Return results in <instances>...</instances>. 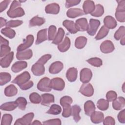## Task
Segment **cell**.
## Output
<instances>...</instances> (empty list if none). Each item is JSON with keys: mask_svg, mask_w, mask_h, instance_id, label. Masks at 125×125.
I'll list each match as a JSON object with an SVG mask.
<instances>
[{"mask_svg": "<svg viewBox=\"0 0 125 125\" xmlns=\"http://www.w3.org/2000/svg\"><path fill=\"white\" fill-rule=\"evenodd\" d=\"M23 23V21L21 20H11L7 22L6 26L7 27L13 28L16 27Z\"/></svg>", "mask_w": 125, "mask_h": 125, "instance_id": "cell-49", "label": "cell"}, {"mask_svg": "<svg viewBox=\"0 0 125 125\" xmlns=\"http://www.w3.org/2000/svg\"><path fill=\"white\" fill-rule=\"evenodd\" d=\"M14 58V52H11L0 59V66L2 68H7L10 65Z\"/></svg>", "mask_w": 125, "mask_h": 125, "instance_id": "cell-15", "label": "cell"}, {"mask_svg": "<svg viewBox=\"0 0 125 125\" xmlns=\"http://www.w3.org/2000/svg\"><path fill=\"white\" fill-rule=\"evenodd\" d=\"M125 28L124 26H121L114 34V38L116 40H119L125 37Z\"/></svg>", "mask_w": 125, "mask_h": 125, "instance_id": "cell-45", "label": "cell"}, {"mask_svg": "<svg viewBox=\"0 0 125 125\" xmlns=\"http://www.w3.org/2000/svg\"><path fill=\"white\" fill-rule=\"evenodd\" d=\"M125 105V100L123 97L117 98L112 103V107L116 110L122 109Z\"/></svg>", "mask_w": 125, "mask_h": 125, "instance_id": "cell-26", "label": "cell"}, {"mask_svg": "<svg viewBox=\"0 0 125 125\" xmlns=\"http://www.w3.org/2000/svg\"><path fill=\"white\" fill-rule=\"evenodd\" d=\"M104 115L100 111H94L90 116L91 122L94 124H99L103 121Z\"/></svg>", "mask_w": 125, "mask_h": 125, "instance_id": "cell-27", "label": "cell"}, {"mask_svg": "<svg viewBox=\"0 0 125 125\" xmlns=\"http://www.w3.org/2000/svg\"><path fill=\"white\" fill-rule=\"evenodd\" d=\"M27 66V63L25 61H18L14 63L12 67L11 70L14 73H18Z\"/></svg>", "mask_w": 125, "mask_h": 125, "instance_id": "cell-21", "label": "cell"}, {"mask_svg": "<svg viewBox=\"0 0 125 125\" xmlns=\"http://www.w3.org/2000/svg\"><path fill=\"white\" fill-rule=\"evenodd\" d=\"M71 42L68 37H65L63 41L58 45V49L61 52L67 51L70 48Z\"/></svg>", "mask_w": 125, "mask_h": 125, "instance_id": "cell-29", "label": "cell"}, {"mask_svg": "<svg viewBox=\"0 0 125 125\" xmlns=\"http://www.w3.org/2000/svg\"><path fill=\"white\" fill-rule=\"evenodd\" d=\"M103 124L104 125H114L115 124V119L111 116H107L103 120Z\"/></svg>", "mask_w": 125, "mask_h": 125, "instance_id": "cell-54", "label": "cell"}, {"mask_svg": "<svg viewBox=\"0 0 125 125\" xmlns=\"http://www.w3.org/2000/svg\"><path fill=\"white\" fill-rule=\"evenodd\" d=\"M33 84H34V83L32 81H29L27 83H24L23 84L21 85L19 87L22 90H26L31 88L33 86Z\"/></svg>", "mask_w": 125, "mask_h": 125, "instance_id": "cell-56", "label": "cell"}, {"mask_svg": "<svg viewBox=\"0 0 125 125\" xmlns=\"http://www.w3.org/2000/svg\"><path fill=\"white\" fill-rule=\"evenodd\" d=\"M95 105L92 101L88 100L84 104V110L85 114L87 116H90L92 113L95 111Z\"/></svg>", "mask_w": 125, "mask_h": 125, "instance_id": "cell-28", "label": "cell"}, {"mask_svg": "<svg viewBox=\"0 0 125 125\" xmlns=\"http://www.w3.org/2000/svg\"><path fill=\"white\" fill-rule=\"evenodd\" d=\"M81 108L77 104H75L71 107V115L73 117V120L76 122H78L81 120L80 112Z\"/></svg>", "mask_w": 125, "mask_h": 125, "instance_id": "cell-31", "label": "cell"}, {"mask_svg": "<svg viewBox=\"0 0 125 125\" xmlns=\"http://www.w3.org/2000/svg\"><path fill=\"white\" fill-rule=\"evenodd\" d=\"M118 120L122 124L125 123V110L122 109L118 115Z\"/></svg>", "mask_w": 125, "mask_h": 125, "instance_id": "cell-57", "label": "cell"}, {"mask_svg": "<svg viewBox=\"0 0 125 125\" xmlns=\"http://www.w3.org/2000/svg\"><path fill=\"white\" fill-rule=\"evenodd\" d=\"M104 26L111 29L115 28L117 25L116 20L111 16H107L104 18Z\"/></svg>", "mask_w": 125, "mask_h": 125, "instance_id": "cell-19", "label": "cell"}, {"mask_svg": "<svg viewBox=\"0 0 125 125\" xmlns=\"http://www.w3.org/2000/svg\"><path fill=\"white\" fill-rule=\"evenodd\" d=\"M60 6L56 3H52L47 5L45 8V11L47 14H57L60 11Z\"/></svg>", "mask_w": 125, "mask_h": 125, "instance_id": "cell-24", "label": "cell"}, {"mask_svg": "<svg viewBox=\"0 0 125 125\" xmlns=\"http://www.w3.org/2000/svg\"><path fill=\"white\" fill-rule=\"evenodd\" d=\"M45 20L43 18L35 16L32 18L29 21V25L30 27H33L35 26H41L44 23Z\"/></svg>", "mask_w": 125, "mask_h": 125, "instance_id": "cell-33", "label": "cell"}, {"mask_svg": "<svg viewBox=\"0 0 125 125\" xmlns=\"http://www.w3.org/2000/svg\"><path fill=\"white\" fill-rule=\"evenodd\" d=\"M106 100L108 102H113L117 98V94L114 91H112V90L109 91L107 92L106 94Z\"/></svg>", "mask_w": 125, "mask_h": 125, "instance_id": "cell-51", "label": "cell"}, {"mask_svg": "<svg viewBox=\"0 0 125 125\" xmlns=\"http://www.w3.org/2000/svg\"><path fill=\"white\" fill-rule=\"evenodd\" d=\"M0 27L1 28L6 25V23H7L6 20H5V19H4L2 17H0Z\"/></svg>", "mask_w": 125, "mask_h": 125, "instance_id": "cell-60", "label": "cell"}, {"mask_svg": "<svg viewBox=\"0 0 125 125\" xmlns=\"http://www.w3.org/2000/svg\"><path fill=\"white\" fill-rule=\"evenodd\" d=\"M61 112H62L61 107L57 104H53L51 105L49 109L46 112V113L49 114L58 115L61 113Z\"/></svg>", "mask_w": 125, "mask_h": 125, "instance_id": "cell-42", "label": "cell"}, {"mask_svg": "<svg viewBox=\"0 0 125 125\" xmlns=\"http://www.w3.org/2000/svg\"><path fill=\"white\" fill-rule=\"evenodd\" d=\"M125 37L121 39L120 43H121V44H122V45H124L125 44Z\"/></svg>", "mask_w": 125, "mask_h": 125, "instance_id": "cell-62", "label": "cell"}, {"mask_svg": "<svg viewBox=\"0 0 125 125\" xmlns=\"http://www.w3.org/2000/svg\"><path fill=\"white\" fill-rule=\"evenodd\" d=\"M84 15V13L82 9L77 8H70L68 9L66 12V15L70 18H75L76 17Z\"/></svg>", "mask_w": 125, "mask_h": 125, "instance_id": "cell-20", "label": "cell"}, {"mask_svg": "<svg viewBox=\"0 0 125 125\" xmlns=\"http://www.w3.org/2000/svg\"><path fill=\"white\" fill-rule=\"evenodd\" d=\"M11 79V75L7 72L0 73V84L1 86L5 84L10 81Z\"/></svg>", "mask_w": 125, "mask_h": 125, "instance_id": "cell-41", "label": "cell"}, {"mask_svg": "<svg viewBox=\"0 0 125 125\" xmlns=\"http://www.w3.org/2000/svg\"><path fill=\"white\" fill-rule=\"evenodd\" d=\"M78 70L76 68L71 67L69 68L66 73V77L68 81L73 82L77 78Z\"/></svg>", "mask_w": 125, "mask_h": 125, "instance_id": "cell-25", "label": "cell"}, {"mask_svg": "<svg viewBox=\"0 0 125 125\" xmlns=\"http://www.w3.org/2000/svg\"><path fill=\"white\" fill-rule=\"evenodd\" d=\"M118 6L116 9L115 17L117 20L121 22L125 21V0H117Z\"/></svg>", "mask_w": 125, "mask_h": 125, "instance_id": "cell-3", "label": "cell"}, {"mask_svg": "<svg viewBox=\"0 0 125 125\" xmlns=\"http://www.w3.org/2000/svg\"><path fill=\"white\" fill-rule=\"evenodd\" d=\"M51 55L50 54H45L43 56H42L38 60L37 62L44 65V64H45L47 62L51 59Z\"/></svg>", "mask_w": 125, "mask_h": 125, "instance_id": "cell-53", "label": "cell"}, {"mask_svg": "<svg viewBox=\"0 0 125 125\" xmlns=\"http://www.w3.org/2000/svg\"><path fill=\"white\" fill-rule=\"evenodd\" d=\"M31 71L34 75L39 76L44 74L45 72V68L43 65L36 62L32 65Z\"/></svg>", "mask_w": 125, "mask_h": 125, "instance_id": "cell-16", "label": "cell"}, {"mask_svg": "<svg viewBox=\"0 0 125 125\" xmlns=\"http://www.w3.org/2000/svg\"><path fill=\"white\" fill-rule=\"evenodd\" d=\"M43 125H61L62 124L61 120L60 119H50L47 121H45L42 123Z\"/></svg>", "mask_w": 125, "mask_h": 125, "instance_id": "cell-52", "label": "cell"}, {"mask_svg": "<svg viewBox=\"0 0 125 125\" xmlns=\"http://www.w3.org/2000/svg\"><path fill=\"white\" fill-rule=\"evenodd\" d=\"M92 72L88 68H84L80 72V81L83 83H87L91 79Z\"/></svg>", "mask_w": 125, "mask_h": 125, "instance_id": "cell-12", "label": "cell"}, {"mask_svg": "<svg viewBox=\"0 0 125 125\" xmlns=\"http://www.w3.org/2000/svg\"><path fill=\"white\" fill-rule=\"evenodd\" d=\"M37 88L42 92H49L52 89L51 80L48 77H44L41 79L37 84Z\"/></svg>", "mask_w": 125, "mask_h": 125, "instance_id": "cell-4", "label": "cell"}, {"mask_svg": "<svg viewBox=\"0 0 125 125\" xmlns=\"http://www.w3.org/2000/svg\"><path fill=\"white\" fill-rule=\"evenodd\" d=\"M13 120V117L11 114H5L2 116L1 125H10Z\"/></svg>", "mask_w": 125, "mask_h": 125, "instance_id": "cell-48", "label": "cell"}, {"mask_svg": "<svg viewBox=\"0 0 125 125\" xmlns=\"http://www.w3.org/2000/svg\"><path fill=\"white\" fill-rule=\"evenodd\" d=\"M98 108L101 110L104 111L107 110L109 107V102L104 99H99L97 103Z\"/></svg>", "mask_w": 125, "mask_h": 125, "instance_id": "cell-40", "label": "cell"}, {"mask_svg": "<svg viewBox=\"0 0 125 125\" xmlns=\"http://www.w3.org/2000/svg\"><path fill=\"white\" fill-rule=\"evenodd\" d=\"M41 104L44 106H48L55 101L54 95L49 93H44L41 95Z\"/></svg>", "mask_w": 125, "mask_h": 125, "instance_id": "cell-22", "label": "cell"}, {"mask_svg": "<svg viewBox=\"0 0 125 125\" xmlns=\"http://www.w3.org/2000/svg\"><path fill=\"white\" fill-rule=\"evenodd\" d=\"M86 62L90 64L95 66V67H100L103 64L102 60L97 57L91 58L86 60Z\"/></svg>", "mask_w": 125, "mask_h": 125, "instance_id": "cell-43", "label": "cell"}, {"mask_svg": "<svg viewBox=\"0 0 125 125\" xmlns=\"http://www.w3.org/2000/svg\"><path fill=\"white\" fill-rule=\"evenodd\" d=\"M109 32V29L106 28L104 25L102 26L99 31L97 33V35L95 37L96 40H100L104 37H105Z\"/></svg>", "mask_w": 125, "mask_h": 125, "instance_id": "cell-38", "label": "cell"}, {"mask_svg": "<svg viewBox=\"0 0 125 125\" xmlns=\"http://www.w3.org/2000/svg\"><path fill=\"white\" fill-rule=\"evenodd\" d=\"M63 68L62 62L60 61H56L53 62L49 66V72L52 74H56L60 72Z\"/></svg>", "mask_w": 125, "mask_h": 125, "instance_id": "cell-14", "label": "cell"}, {"mask_svg": "<svg viewBox=\"0 0 125 125\" xmlns=\"http://www.w3.org/2000/svg\"><path fill=\"white\" fill-rule=\"evenodd\" d=\"M100 21L98 20L91 19L89 20L88 27L87 30V33L91 36L95 35L100 25Z\"/></svg>", "mask_w": 125, "mask_h": 125, "instance_id": "cell-7", "label": "cell"}, {"mask_svg": "<svg viewBox=\"0 0 125 125\" xmlns=\"http://www.w3.org/2000/svg\"><path fill=\"white\" fill-rule=\"evenodd\" d=\"M62 25L71 34H75L79 31L76 23L72 21L64 20Z\"/></svg>", "mask_w": 125, "mask_h": 125, "instance_id": "cell-13", "label": "cell"}, {"mask_svg": "<svg viewBox=\"0 0 125 125\" xmlns=\"http://www.w3.org/2000/svg\"><path fill=\"white\" fill-rule=\"evenodd\" d=\"M87 39L83 36H80L76 38L75 42V46L76 48L81 49L83 48L86 44Z\"/></svg>", "mask_w": 125, "mask_h": 125, "instance_id": "cell-35", "label": "cell"}, {"mask_svg": "<svg viewBox=\"0 0 125 125\" xmlns=\"http://www.w3.org/2000/svg\"><path fill=\"white\" fill-rule=\"evenodd\" d=\"M1 33L9 39H13L16 35V32L14 30L9 27H5L1 29Z\"/></svg>", "mask_w": 125, "mask_h": 125, "instance_id": "cell-37", "label": "cell"}, {"mask_svg": "<svg viewBox=\"0 0 125 125\" xmlns=\"http://www.w3.org/2000/svg\"><path fill=\"white\" fill-rule=\"evenodd\" d=\"M18 106V104L16 101L13 102H9L7 103H5L2 104L0 106V109L7 111H10L14 110Z\"/></svg>", "mask_w": 125, "mask_h": 125, "instance_id": "cell-32", "label": "cell"}, {"mask_svg": "<svg viewBox=\"0 0 125 125\" xmlns=\"http://www.w3.org/2000/svg\"><path fill=\"white\" fill-rule=\"evenodd\" d=\"M100 48L101 52L105 54L111 53L115 49L114 44L111 41L109 40L104 41L101 44Z\"/></svg>", "mask_w": 125, "mask_h": 125, "instance_id": "cell-10", "label": "cell"}, {"mask_svg": "<svg viewBox=\"0 0 125 125\" xmlns=\"http://www.w3.org/2000/svg\"><path fill=\"white\" fill-rule=\"evenodd\" d=\"M11 0H6L1 1L0 3V12H2L5 10L7 8Z\"/></svg>", "mask_w": 125, "mask_h": 125, "instance_id": "cell-58", "label": "cell"}, {"mask_svg": "<svg viewBox=\"0 0 125 125\" xmlns=\"http://www.w3.org/2000/svg\"><path fill=\"white\" fill-rule=\"evenodd\" d=\"M42 123L39 120H35L34 121H33L32 123H31V125H42Z\"/></svg>", "mask_w": 125, "mask_h": 125, "instance_id": "cell-61", "label": "cell"}, {"mask_svg": "<svg viewBox=\"0 0 125 125\" xmlns=\"http://www.w3.org/2000/svg\"><path fill=\"white\" fill-rule=\"evenodd\" d=\"M52 88L57 91L62 90L65 86V83L64 80L59 77L54 78L51 80Z\"/></svg>", "mask_w": 125, "mask_h": 125, "instance_id": "cell-11", "label": "cell"}, {"mask_svg": "<svg viewBox=\"0 0 125 125\" xmlns=\"http://www.w3.org/2000/svg\"><path fill=\"white\" fill-rule=\"evenodd\" d=\"M104 13V8L103 5L98 4L95 5L94 10L90 14L91 16L96 17H100Z\"/></svg>", "mask_w": 125, "mask_h": 125, "instance_id": "cell-39", "label": "cell"}, {"mask_svg": "<svg viewBox=\"0 0 125 125\" xmlns=\"http://www.w3.org/2000/svg\"><path fill=\"white\" fill-rule=\"evenodd\" d=\"M79 92L86 97H91L94 94V88L91 83H83L81 85Z\"/></svg>", "mask_w": 125, "mask_h": 125, "instance_id": "cell-8", "label": "cell"}, {"mask_svg": "<svg viewBox=\"0 0 125 125\" xmlns=\"http://www.w3.org/2000/svg\"><path fill=\"white\" fill-rule=\"evenodd\" d=\"M0 45H9V41L3 38L1 36H0Z\"/></svg>", "mask_w": 125, "mask_h": 125, "instance_id": "cell-59", "label": "cell"}, {"mask_svg": "<svg viewBox=\"0 0 125 125\" xmlns=\"http://www.w3.org/2000/svg\"><path fill=\"white\" fill-rule=\"evenodd\" d=\"M81 2V0H67L65 1V6L66 8H68L73 6L77 5L79 4Z\"/></svg>", "mask_w": 125, "mask_h": 125, "instance_id": "cell-55", "label": "cell"}, {"mask_svg": "<svg viewBox=\"0 0 125 125\" xmlns=\"http://www.w3.org/2000/svg\"><path fill=\"white\" fill-rule=\"evenodd\" d=\"M95 5L92 0H85L83 5V11L84 14H91L95 9Z\"/></svg>", "mask_w": 125, "mask_h": 125, "instance_id": "cell-17", "label": "cell"}, {"mask_svg": "<svg viewBox=\"0 0 125 125\" xmlns=\"http://www.w3.org/2000/svg\"><path fill=\"white\" fill-rule=\"evenodd\" d=\"M48 39L47 35V29H43L40 30L37 35V40L36 41V44H39L44 41Z\"/></svg>", "mask_w": 125, "mask_h": 125, "instance_id": "cell-30", "label": "cell"}, {"mask_svg": "<svg viewBox=\"0 0 125 125\" xmlns=\"http://www.w3.org/2000/svg\"><path fill=\"white\" fill-rule=\"evenodd\" d=\"M64 36V31L62 28H59L58 31L57 32L56 35L54 39L52 41V43L56 45H58L62 41L63 37Z\"/></svg>", "mask_w": 125, "mask_h": 125, "instance_id": "cell-36", "label": "cell"}, {"mask_svg": "<svg viewBox=\"0 0 125 125\" xmlns=\"http://www.w3.org/2000/svg\"><path fill=\"white\" fill-rule=\"evenodd\" d=\"M30 79V75L27 71H24L17 76L12 81V83L18 84L19 86L27 83Z\"/></svg>", "mask_w": 125, "mask_h": 125, "instance_id": "cell-5", "label": "cell"}, {"mask_svg": "<svg viewBox=\"0 0 125 125\" xmlns=\"http://www.w3.org/2000/svg\"><path fill=\"white\" fill-rule=\"evenodd\" d=\"M18 104L19 108L21 110H24L26 108L27 102L26 99L23 97H20L18 98L15 101Z\"/></svg>", "mask_w": 125, "mask_h": 125, "instance_id": "cell-44", "label": "cell"}, {"mask_svg": "<svg viewBox=\"0 0 125 125\" xmlns=\"http://www.w3.org/2000/svg\"><path fill=\"white\" fill-rule=\"evenodd\" d=\"M18 93L17 88L14 84H10L5 87L4 94L7 97H12L15 96Z\"/></svg>", "mask_w": 125, "mask_h": 125, "instance_id": "cell-34", "label": "cell"}, {"mask_svg": "<svg viewBox=\"0 0 125 125\" xmlns=\"http://www.w3.org/2000/svg\"><path fill=\"white\" fill-rule=\"evenodd\" d=\"M33 52L31 49H27L20 52H17L16 58L19 60H29L32 58Z\"/></svg>", "mask_w": 125, "mask_h": 125, "instance_id": "cell-18", "label": "cell"}, {"mask_svg": "<svg viewBox=\"0 0 125 125\" xmlns=\"http://www.w3.org/2000/svg\"><path fill=\"white\" fill-rule=\"evenodd\" d=\"M34 114L33 112L28 113L24 115L22 118L17 119L14 123V125H31L32 120L34 118Z\"/></svg>", "mask_w": 125, "mask_h": 125, "instance_id": "cell-6", "label": "cell"}, {"mask_svg": "<svg viewBox=\"0 0 125 125\" xmlns=\"http://www.w3.org/2000/svg\"><path fill=\"white\" fill-rule=\"evenodd\" d=\"M60 102L63 108L62 116L64 118L69 117L71 115V104L73 102L72 98L68 96H64L61 98Z\"/></svg>", "mask_w": 125, "mask_h": 125, "instance_id": "cell-2", "label": "cell"}, {"mask_svg": "<svg viewBox=\"0 0 125 125\" xmlns=\"http://www.w3.org/2000/svg\"><path fill=\"white\" fill-rule=\"evenodd\" d=\"M21 6V3L19 1L17 0L13 1L9 9L7 12L8 17L11 18H15L21 17L24 15V11Z\"/></svg>", "mask_w": 125, "mask_h": 125, "instance_id": "cell-1", "label": "cell"}, {"mask_svg": "<svg viewBox=\"0 0 125 125\" xmlns=\"http://www.w3.org/2000/svg\"><path fill=\"white\" fill-rule=\"evenodd\" d=\"M11 48L9 45H0V57H3L6 55L10 53Z\"/></svg>", "mask_w": 125, "mask_h": 125, "instance_id": "cell-50", "label": "cell"}, {"mask_svg": "<svg viewBox=\"0 0 125 125\" xmlns=\"http://www.w3.org/2000/svg\"><path fill=\"white\" fill-rule=\"evenodd\" d=\"M124 87H125V83H124V84H123V86H122V89H123V91L124 92H125V89H124Z\"/></svg>", "mask_w": 125, "mask_h": 125, "instance_id": "cell-63", "label": "cell"}, {"mask_svg": "<svg viewBox=\"0 0 125 125\" xmlns=\"http://www.w3.org/2000/svg\"><path fill=\"white\" fill-rule=\"evenodd\" d=\"M75 23L79 31H87L88 27V24L87 22V20L86 18H82L79 19L76 21Z\"/></svg>", "mask_w": 125, "mask_h": 125, "instance_id": "cell-23", "label": "cell"}, {"mask_svg": "<svg viewBox=\"0 0 125 125\" xmlns=\"http://www.w3.org/2000/svg\"><path fill=\"white\" fill-rule=\"evenodd\" d=\"M29 100L32 103L38 104L41 102L42 98L38 93L33 92L29 95Z\"/></svg>", "mask_w": 125, "mask_h": 125, "instance_id": "cell-46", "label": "cell"}, {"mask_svg": "<svg viewBox=\"0 0 125 125\" xmlns=\"http://www.w3.org/2000/svg\"><path fill=\"white\" fill-rule=\"evenodd\" d=\"M34 40V37L32 35H28L26 39L24 40L23 43L19 45L17 47V52L25 50L30 47L33 43Z\"/></svg>", "mask_w": 125, "mask_h": 125, "instance_id": "cell-9", "label": "cell"}, {"mask_svg": "<svg viewBox=\"0 0 125 125\" xmlns=\"http://www.w3.org/2000/svg\"><path fill=\"white\" fill-rule=\"evenodd\" d=\"M57 34V28L55 25H50L48 28V39L49 41H53Z\"/></svg>", "mask_w": 125, "mask_h": 125, "instance_id": "cell-47", "label": "cell"}]
</instances>
